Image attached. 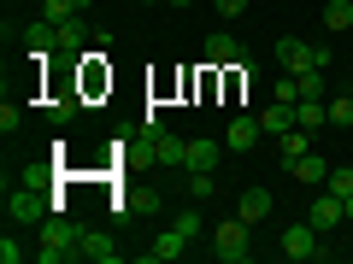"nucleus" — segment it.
Listing matches in <instances>:
<instances>
[{
  "instance_id": "1",
  "label": "nucleus",
  "mask_w": 353,
  "mask_h": 264,
  "mask_svg": "<svg viewBox=\"0 0 353 264\" xmlns=\"http://www.w3.org/2000/svg\"><path fill=\"white\" fill-rule=\"evenodd\" d=\"M71 258H83V229L65 223V217H48V223H41L36 264H71Z\"/></svg>"
},
{
  "instance_id": "2",
  "label": "nucleus",
  "mask_w": 353,
  "mask_h": 264,
  "mask_svg": "<svg viewBox=\"0 0 353 264\" xmlns=\"http://www.w3.org/2000/svg\"><path fill=\"white\" fill-rule=\"evenodd\" d=\"M6 223H48V200L36 182H24V176H18V188L6 182Z\"/></svg>"
},
{
  "instance_id": "3",
  "label": "nucleus",
  "mask_w": 353,
  "mask_h": 264,
  "mask_svg": "<svg viewBox=\"0 0 353 264\" xmlns=\"http://www.w3.org/2000/svg\"><path fill=\"white\" fill-rule=\"evenodd\" d=\"M248 252H253V223L230 217V223H218V229H212V258H224V264H241Z\"/></svg>"
},
{
  "instance_id": "4",
  "label": "nucleus",
  "mask_w": 353,
  "mask_h": 264,
  "mask_svg": "<svg viewBox=\"0 0 353 264\" xmlns=\"http://www.w3.org/2000/svg\"><path fill=\"white\" fill-rule=\"evenodd\" d=\"M277 247H283V258H289V264H306V258H324V252H330V247H324V235H318V229L306 223V217L283 229V241H277Z\"/></svg>"
},
{
  "instance_id": "5",
  "label": "nucleus",
  "mask_w": 353,
  "mask_h": 264,
  "mask_svg": "<svg viewBox=\"0 0 353 264\" xmlns=\"http://www.w3.org/2000/svg\"><path fill=\"white\" fill-rule=\"evenodd\" d=\"M306 223H312L318 229V235H330V229H341V223H347V206H341V194H318V200L312 206H306Z\"/></svg>"
},
{
  "instance_id": "6",
  "label": "nucleus",
  "mask_w": 353,
  "mask_h": 264,
  "mask_svg": "<svg viewBox=\"0 0 353 264\" xmlns=\"http://www.w3.org/2000/svg\"><path fill=\"white\" fill-rule=\"evenodd\" d=\"M206 65H212V71H230V65H248V53L236 47V36H224V30H218V36H206Z\"/></svg>"
},
{
  "instance_id": "7",
  "label": "nucleus",
  "mask_w": 353,
  "mask_h": 264,
  "mask_svg": "<svg viewBox=\"0 0 353 264\" xmlns=\"http://www.w3.org/2000/svg\"><path fill=\"white\" fill-rule=\"evenodd\" d=\"M183 252H189V235H183V229H159V235H153V247H148V264H171V258H183Z\"/></svg>"
},
{
  "instance_id": "8",
  "label": "nucleus",
  "mask_w": 353,
  "mask_h": 264,
  "mask_svg": "<svg viewBox=\"0 0 353 264\" xmlns=\"http://www.w3.org/2000/svg\"><path fill=\"white\" fill-rule=\"evenodd\" d=\"M259 141H265V124H259V118H236V124L224 129V147H230V153H253Z\"/></svg>"
},
{
  "instance_id": "9",
  "label": "nucleus",
  "mask_w": 353,
  "mask_h": 264,
  "mask_svg": "<svg viewBox=\"0 0 353 264\" xmlns=\"http://www.w3.org/2000/svg\"><path fill=\"white\" fill-rule=\"evenodd\" d=\"M271 188H241V200H236V217L241 223H265V217H271Z\"/></svg>"
},
{
  "instance_id": "10",
  "label": "nucleus",
  "mask_w": 353,
  "mask_h": 264,
  "mask_svg": "<svg viewBox=\"0 0 353 264\" xmlns=\"http://www.w3.org/2000/svg\"><path fill=\"white\" fill-rule=\"evenodd\" d=\"M289 76H294V100H324V94H330V71H318V65L289 71Z\"/></svg>"
},
{
  "instance_id": "11",
  "label": "nucleus",
  "mask_w": 353,
  "mask_h": 264,
  "mask_svg": "<svg viewBox=\"0 0 353 264\" xmlns=\"http://www.w3.org/2000/svg\"><path fill=\"white\" fill-rule=\"evenodd\" d=\"M259 124H265V135H271V141H283V135L294 129V106H289V100H271V106L259 112Z\"/></svg>"
},
{
  "instance_id": "12",
  "label": "nucleus",
  "mask_w": 353,
  "mask_h": 264,
  "mask_svg": "<svg viewBox=\"0 0 353 264\" xmlns=\"http://www.w3.org/2000/svg\"><path fill=\"white\" fill-rule=\"evenodd\" d=\"M83 258L88 264H112L118 258V241L106 235V229H83Z\"/></svg>"
},
{
  "instance_id": "13",
  "label": "nucleus",
  "mask_w": 353,
  "mask_h": 264,
  "mask_svg": "<svg viewBox=\"0 0 353 264\" xmlns=\"http://www.w3.org/2000/svg\"><path fill=\"white\" fill-rule=\"evenodd\" d=\"M224 153H230L224 141H206V135H201V141H189V164H183V170H218Z\"/></svg>"
},
{
  "instance_id": "14",
  "label": "nucleus",
  "mask_w": 353,
  "mask_h": 264,
  "mask_svg": "<svg viewBox=\"0 0 353 264\" xmlns=\"http://www.w3.org/2000/svg\"><path fill=\"white\" fill-rule=\"evenodd\" d=\"M277 65H283V71H306V65H312V41L283 36V41H277Z\"/></svg>"
},
{
  "instance_id": "15",
  "label": "nucleus",
  "mask_w": 353,
  "mask_h": 264,
  "mask_svg": "<svg viewBox=\"0 0 353 264\" xmlns=\"http://www.w3.org/2000/svg\"><path fill=\"white\" fill-rule=\"evenodd\" d=\"M330 100V94H324ZM324 100H294V124L306 129V135H318V129H330V106Z\"/></svg>"
},
{
  "instance_id": "16",
  "label": "nucleus",
  "mask_w": 353,
  "mask_h": 264,
  "mask_svg": "<svg viewBox=\"0 0 353 264\" xmlns=\"http://www.w3.org/2000/svg\"><path fill=\"white\" fill-rule=\"evenodd\" d=\"M301 153H312V135H306V129L294 124L289 135L277 141V164H283V170H294V159H301Z\"/></svg>"
},
{
  "instance_id": "17",
  "label": "nucleus",
  "mask_w": 353,
  "mask_h": 264,
  "mask_svg": "<svg viewBox=\"0 0 353 264\" xmlns=\"http://www.w3.org/2000/svg\"><path fill=\"white\" fill-rule=\"evenodd\" d=\"M294 182H306V188H324V176H330V164L318 159V153H301V159H294Z\"/></svg>"
},
{
  "instance_id": "18",
  "label": "nucleus",
  "mask_w": 353,
  "mask_h": 264,
  "mask_svg": "<svg viewBox=\"0 0 353 264\" xmlns=\"http://www.w3.org/2000/svg\"><path fill=\"white\" fill-rule=\"evenodd\" d=\"M153 159L159 164H189V141H176V135L159 129V135H153Z\"/></svg>"
},
{
  "instance_id": "19",
  "label": "nucleus",
  "mask_w": 353,
  "mask_h": 264,
  "mask_svg": "<svg viewBox=\"0 0 353 264\" xmlns=\"http://www.w3.org/2000/svg\"><path fill=\"white\" fill-rule=\"evenodd\" d=\"M24 41H30V53H53V47H59V24H48V18H36V24L24 30Z\"/></svg>"
},
{
  "instance_id": "20",
  "label": "nucleus",
  "mask_w": 353,
  "mask_h": 264,
  "mask_svg": "<svg viewBox=\"0 0 353 264\" xmlns=\"http://www.w3.org/2000/svg\"><path fill=\"white\" fill-rule=\"evenodd\" d=\"M324 30H330V36L353 30V0H330V6H324Z\"/></svg>"
},
{
  "instance_id": "21",
  "label": "nucleus",
  "mask_w": 353,
  "mask_h": 264,
  "mask_svg": "<svg viewBox=\"0 0 353 264\" xmlns=\"http://www.w3.org/2000/svg\"><path fill=\"white\" fill-rule=\"evenodd\" d=\"M330 129H353V94H330Z\"/></svg>"
},
{
  "instance_id": "22",
  "label": "nucleus",
  "mask_w": 353,
  "mask_h": 264,
  "mask_svg": "<svg viewBox=\"0 0 353 264\" xmlns=\"http://www.w3.org/2000/svg\"><path fill=\"white\" fill-rule=\"evenodd\" d=\"M324 188H330V194H341V200H347V194H353V164H330V176H324Z\"/></svg>"
},
{
  "instance_id": "23",
  "label": "nucleus",
  "mask_w": 353,
  "mask_h": 264,
  "mask_svg": "<svg viewBox=\"0 0 353 264\" xmlns=\"http://www.w3.org/2000/svg\"><path fill=\"white\" fill-rule=\"evenodd\" d=\"M212 188H218L212 170H189V194H194V200H212Z\"/></svg>"
},
{
  "instance_id": "24",
  "label": "nucleus",
  "mask_w": 353,
  "mask_h": 264,
  "mask_svg": "<svg viewBox=\"0 0 353 264\" xmlns=\"http://www.w3.org/2000/svg\"><path fill=\"white\" fill-rule=\"evenodd\" d=\"M77 47H83V18L59 24V53H77Z\"/></svg>"
},
{
  "instance_id": "25",
  "label": "nucleus",
  "mask_w": 353,
  "mask_h": 264,
  "mask_svg": "<svg viewBox=\"0 0 353 264\" xmlns=\"http://www.w3.org/2000/svg\"><path fill=\"white\" fill-rule=\"evenodd\" d=\"M71 112H77V100H48V124H53V129L71 124Z\"/></svg>"
},
{
  "instance_id": "26",
  "label": "nucleus",
  "mask_w": 353,
  "mask_h": 264,
  "mask_svg": "<svg viewBox=\"0 0 353 264\" xmlns=\"http://www.w3.org/2000/svg\"><path fill=\"white\" fill-rule=\"evenodd\" d=\"M24 258H36V252H30V247H18V241H12V235L0 241V264H24Z\"/></svg>"
},
{
  "instance_id": "27",
  "label": "nucleus",
  "mask_w": 353,
  "mask_h": 264,
  "mask_svg": "<svg viewBox=\"0 0 353 264\" xmlns=\"http://www.w3.org/2000/svg\"><path fill=\"white\" fill-rule=\"evenodd\" d=\"M18 124H24V112L6 100V106H0V129H6V135H18Z\"/></svg>"
},
{
  "instance_id": "28",
  "label": "nucleus",
  "mask_w": 353,
  "mask_h": 264,
  "mask_svg": "<svg viewBox=\"0 0 353 264\" xmlns=\"http://www.w3.org/2000/svg\"><path fill=\"white\" fill-rule=\"evenodd\" d=\"M212 12L218 18H241V12H248V0H212Z\"/></svg>"
},
{
  "instance_id": "29",
  "label": "nucleus",
  "mask_w": 353,
  "mask_h": 264,
  "mask_svg": "<svg viewBox=\"0 0 353 264\" xmlns=\"http://www.w3.org/2000/svg\"><path fill=\"white\" fill-rule=\"evenodd\" d=\"M176 229L194 241V235H201V212H176Z\"/></svg>"
},
{
  "instance_id": "30",
  "label": "nucleus",
  "mask_w": 353,
  "mask_h": 264,
  "mask_svg": "<svg viewBox=\"0 0 353 264\" xmlns=\"http://www.w3.org/2000/svg\"><path fill=\"white\" fill-rule=\"evenodd\" d=\"M341 206H347V223H353V194H347V200H341Z\"/></svg>"
},
{
  "instance_id": "31",
  "label": "nucleus",
  "mask_w": 353,
  "mask_h": 264,
  "mask_svg": "<svg viewBox=\"0 0 353 264\" xmlns=\"http://www.w3.org/2000/svg\"><path fill=\"white\" fill-rule=\"evenodd\" d=\"M171 6H194V0H171Z\"/></svg>"
},
{
  "instance_id": "32",
  "label": "nucleus",
  "mask_w": 353,
  "mask_h": 264,
  "mask_svg": "<svg viewBox=\"0 0 353 264\" xmlns=\"http://www.w3.org/2000/svg\"><path fill=\"white\" fill-rule=\"evenodd\" d=\"M141 6H159V0H141Z\"/></svg>"
},
{
  "instance_id": "33",
  "label": "nucleus",
  "mask_w": 353,
  "mask_h": 264,
  "mask_svg": "<svg viewBox=\"0 0 353 264\" xmlns=\"http://www.w3.org/2000/svg\"><path fill=\"white\" fill-rule=\"evenodd\" d=\"M347 135H353V129H347Z\"/></svg>"
}]
</instances>
